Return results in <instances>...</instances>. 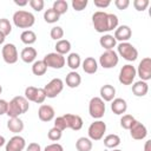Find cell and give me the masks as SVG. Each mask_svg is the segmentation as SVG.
<instances>
[{
  "label": "cell",
  "instance_id": "c3c4849f",
  "mask_svg": "<svg viewBox=\"0 0 151 151\" xmlns=\"http://www.w3.org/2000/svg\"><path fill=\"white\" fill-rule=\"evenodd\" d=\"M7 106H8V101H6L5 99H0V116L6 114Z\"/></svg>",
  "mask_w": 151,
  "mask_h": 151
},
{
  "label": "cell",
  "instance_id": "d6986e66",
  "mask_svg": "<svg viewBox=\"0 0 151 151\" xmlns=\"http://www.w3.org/2000/svg\"><path fill=\"white\" fill-rule=\"evenodd\" d=\"M99 94L104 101H112L116 97V88H114V86H112L110 84H105L100 87Z\"/></svg>",
  "mask_w": 151,
  "mask_h": 151
},
{
  "label": "cell",
  "instance_id": "8fae6325",
  "mask_svg": "<svg viewBox=\"0 0 151 151\" xmlns=\"http://www.w3.org/2000/svg\"><path fill=\"white\" fill-rule=\"evenodd\" d=\"M2 59L6 64H15L19 59L18 50L14 44H5L1 50Z\"/></svg>",
  "mask_w": 151,
  "mask_h": 151
},
{
  "label": "cell",
  "instance_id": "f1b7e54d",
  "mask_svg": "<svg viewBox=\"0 0 151 151\" xmlns=\"http://www.w3.org/2000/svg\"><path fill=\"white\" fill-rule=\"evenodd\" d=\"M120 144V137L116 133H110L104 137V145L107 149H116Z\"/></svg>",
  "mask_w": 151,
  "mask_h": 151
},
{
  "label": "cell",
  "instance_id": "4fadbf2b",
  "mask_svg": "<svg viewBox=\"0 0 151 151\" xmlns=\"http://www.w3.org/2000/svg\"><path fill=\"white\" fill-rule=\"evenodd\" d=\"M26 147V140L24 137L15 134L8 142H6L5 151H24Z\"/></svg>",
  "mask_w": 151,
  "mask_h": 151
},
{
  "label": "cell",
  "instance_id": "7dc6e473",
  "mask_svg": "<svg viewBox=\"0 0 151 151\" xmlns=\"http://www.w3.org/2000/svg\"><path fill=\"white\" fill-rule=\"evenodd\" d=\"M26 151H41V146H40V144H38V143H29L26 147Z\"/></svg>",
  "mask_w": 151,
  "mask_h": 151
},
{
  "label": "cell",
  "instance_id": "74e56055",
  "mask_svg": "<svg viewBox=\"0 0 151 151\" xmlns=\"http://www.w3.org/2000/svg\"><path fill=\"white\" fill-rule=\"evenodd\" d=\"M61 136H63V131H60L59 129H57L54 126L52 129H50V131L47 132V137L52 142H58L61 138Z\"/></svg>",
  "mask_w": 151,
  "mask_h": 151
},
{
  "label": "cell",
  "instance_id": "1f68e13d",
  "mask_svg": "<svg viewBox=\"0 0 151 151\" xmlns=\"http://www.w3.org/2000/svg\"><path fill=\"white\" fill-rule=\"evenodd\" d=\"M59 18H60V15L52 7L48 8V9H46L45 13H44V20L47 24H54V22H57L59 20Z\"/></svg>",
  "mask_w": 151,
  "mask_h": 151
},
{
  "label": "cell",
  "instance_id": "816d5d0a",
  "mask_svg": "<svg viewBox=\"0 0 151 151\" xmlns=\"http://www.w3.org/2000/svg\"><path fill=\"white\" fill-rule=\"evenodd\" d=\"M5 144H6V139H5V137H4V136H1V134H0V147H1V146H4Z\"/></svg>",
  "mask_w": 151,
  "mask_h": 151
},
{
  "label": "cell",
  "instance_id": "d590c367",
  "mask_svg": "<svg viewBox=\"0 0 151 151\" xmlns=\"http://www.w3.org/2000/svg\"><path fill=\"white\" fill-rule=\"evenodd\" d=\"M50 35H51V38H52L53 40H55V41L61 40L63 37H64V29H63V27H60V26H53V27L51 28Z\"/></svg>",
  "mask_w": 151,
  "mask_h": 151
},
{
  "label": "cell",
  "instance_id": "ffe728a7",
  "mask_svg": "<svg viewBox=\"0 0 151 151\" xmlns=\"http://www.w3.org/2000/svg\"><path fill=\"white\" fill-rule=\"evenodd\" d=\"M81 66L85 73L87 74H94L98 70V63L93 57H87L81 61Z\"/></svg>",
  "mask_w": 151,
  "mask_h": 151
},
{
  "label": "cell",
  "instance_id": "5bb4252c",
  "mask_svg": "<svg viewBox=\"0 0 151 151\" xmlns=\"http://www.w3.org/2000/svg\"><path fill=\"white\" fill-rule=\"evenodd\" d=\"M130 136L133 138V139H136V140H142V139H144L145 137H146V134H147V129H146V126L143 124V123H140V122H138V120H134L133 122V124H132V126L130 127Z\"/></svg>",
  "mask_w": 151,
  "mask_h": 151
},
{
  "label": "cell",
  "instance_id": "f35d334b",
  "mask_svg": "<svg viewBox=\"0 0 151 151\" xmlns=\"http://www.w3.org/2000/svg\"><path fill=\"white\" fill-rule=\"evenodd\" d=\"M87 4H88L87 0H72V2H71L73 9L77 11V12H80V11L85 9L86 6H87Z\"/></svg>",
  "mask_w": 151,
  "mask_h": 151
},
{
  "label": "cell",
  "instance_id": "603a6c76",
  "mask_svg": "<svg viewBox=\"0 0 151 151\" xmlns=\"http://www.w3.org/2000/svg\"><path fill=\"white\" fill-rule=\"evenodd\" d=\"M132 92L136 97H144L149 92V85L146 81H143V80H139V81H136L133 85H132Z\"/></svg>",
  "mask_w": 151,
  "mask_h": 151
},
{
  "label": "cell",
  "instance_id": "9a60e30c",
  "mask_svg": "<svg viewBox=\"0 0 151 151\" xmlns=\"http://www.w3.org/2000/svg\"><path fill=\"white\" fill-rule=\"evenodd\" d=\"M65 120H66V125H67V129H71L73 131H79L81 127H83V119L78 114H72V113H65L63 114Z\"/></svg>",
  "mask_w": 151,
  "mask_h": 151
},
{
  "label": "cell",
  "instance_id": "f5cc1de1",
  "mask_svg": "<svg viewBox=\"0 0 151 151\" xmlns=\"http://www.w3.org/2000/svg\"><path fill=\"white\" fill-rule=\"evenodd\" d=\"M5 39H6V37L2 33H0V45H2L5 42Z\"/></svg>",
  "mask_w": 151,
  "mask_h": 151
},
{
  "label": "cell",
  "instance_id": "30bf717a",
  "mask_svg": "<svg viewBox=\"0 0 151 151\" xmlns=\"http://www.w3.org/2000/svg\"><path fill=\"white\" fill-rule=\"evenodd\" d=\"M118 61H119V57L117 52H114L113 50L105 51L99 57V64L103 68H113L114 66H117Z\"/></svg>",
  "mask_w": 151,
  "mask_h": 151
},
{
  "label": "cell",
  "instance_id": "3957f363",
  "mask_svg": "<svg viewBox=\"0 0 151 151\" xmlns=\"http://www.w3.org/2000/svg\"><path fill=\"white\" fill-rule=\"evenodd\" d=\"M13 24L18 27V28H31L34 22H35V17L27 11L24 9H19L13 14Z\"/></svg>",
  "mask_w": 151,
  "mask_h": 151
},
{
  "label": "cell",
  "instance_id": "7a4b0ae2",
  "mask_svg": "<svg viewBox=\"0 0 151 151\" xmlns=\"http://www.w3.org/2000/svg\"><path fill=\"white\" fill-rule=\"evenodd\" d=\"M28 109H29L28 100L24 96H17L8 103L6 114L9 118H17V117L26 113L28 111Z\"/></svg>",
  "mask_w": 151,
  "mask_h": 151
},
{
  "label": "cell",
  "instance_id": "277c9868",
  "mask_svg": "<svg viewBox=\"0 0 151 151\" xmlns=\"http://www.w3.org/2000/svg\"><path fill=\"white\" fill-rule=\"evenodd\" d=\"M105 111H106L105 101L100 97L91 98V100L88 103V113L92 118H94V119L103 118L105 114Z\"/></svg>",
  "mask_w": 151,
  "mask_h": 151
},
{
  "label": "cell",
  "instance_id": "9c48e42d",
  "mask_svg": "<svg viewBox=\"0 0 151 151\" xmlns=\"http://www.w3.org/2000/svg\"><path fill=\"white\" fill-rule=\"evenodd\" d=\"M46 93V98H55L64 90V81L60 78H54L42 87Z\"/></svg>",
  "mask_w": 151,
  "mask_h": 151
},
{
  "label": "cell",
  "instance_id": "83f0119b",
  "mask_svg": "<svg viewBox=\"0 0 151 151\" xmlns=\"http://www.w3.org/2000/svg\"><path fill=\"white\" fill-rule=\"evenodd\" d=\"M92 146V140L88 137H80L76 142V149L78 151H91Z\"/></svg>",
  "mask_w": 151,
  "mask_h": 151
},
{
  "label": "cell",
  "instance_id": "7bdbcfd3",
  "mask_svg": "<svg viewBox=\"0 0 151 151\" xmlns=\"http://www.w3.org/2000/svg\"><path fill=\"white\" fill-rule=\"evenodd\" d=\"M46 99V93H45V90L44 88H39L38 87V92H37V97H35V101L37 104H42Z\"/></svg>",
  "mask_w": 151,
  "mask_h": 151
},
{
  "label": "cell",
  "instance_id": "b9f144b4",
  "mask_svg": "<svg viewBox=\"0 0 151 151\" xmlns=\"http://www.w3.org/2000/svg\"><path fill=\"white\" fill-rule=\"evenodd\" d=\"M54 127L59 129L60 131H64L67 129V125H66V120L64 118V116H59L54 119Z\"/></svg>",
  "mask_w": 151,
  "mask_h": 151
},
{
  "label": "cell",
  "instance_id": "8d00e7d4",
  "mask_svg": "<svg viewBox=\"0 0 151 151\" xmlns=\"http://www.w3.org/2000/svg\"><path fill=\"white\" fill-rule=\"evenodd\" d=\"M37 92H38V87H34V86H28L25 88V98L28 100V101H35V97H37Z\"/></svg>",
  "mask_w": 151,
  "mask_h": 151
},
{
  "label": "cell",
  "instance_id": "ab89813d",
  "mask_svg": "<svg viewBox=\"0 0 151 151\" xmlns=\"http://www.w3.org/2000/svg\"><path fill=\"white\" fill-rule=\"evenodd\" d=\"M28 5L31 6L32 9H34L35 12H40L44 9L45 7V1L44 0H29Z\"/></svg>",
  "mask_w": 151,
  "mask_h": 151
},
{
  "label": "cell",
  "instance_id": "f6af8a7d",
  "mask_svg": "<svg viewBox=\"0 0 151 151\" xmlns=\"http://www.w3.org/2000/svg\"><path fill=\"white\" fill-rule=\"evenodd\" d=\"M114 5L118 9L123 11V9H126L129 6H130V1L129 0H116L114 1Z\"/></svg>",
  "mask_w": 151,
  "mask_h": 151
},
{
  "label": "cell",
  "instance_id": "ee69618b",
  "mask_svg": "<svg viewBox=\"0 0 151 151\" xmlns=\"http://www.w3.org/2000/svg\"><path fill=\"white\" fill-rule=\"evenodd\" d=\"M44 151H64V147L59 143H52V144H48L44 149Z\"/></svg>",
  "mask_w": 151,
  "mask_h": 151
},
{
  "label": "cell",
  "instance_id": "ac0fdd59",
  "mask_svg": "<svg viewBox=\"0 0 151 151\" xmlns=\"http://www.w3.org/2000/svg\"><path fill=\"white\" fill-rule=\"evenodd\" d=\"M111 110L117 116H120V114L125 113L126 110H127V103H126V100L123 99V98H114L111 101Z\"/></svg>",
  "mask_w": 151,
  "mask_h": 151
},
{
  "label": "cell",
  "instance_id": "db71d44e",
  "mask_svg": "<svg viewBox=\"0 0 151 151\" xmlns=\"http://www.w3.org/2000/svg\"><path fill=\"white\" fill-rule=\"evenodd\" d=\"M112 151H123V150H119V149H112Z\"/></svg>",
  "mask_w": 151,
  "mask_h": 151
},
{
  "label": "cell",
  "instance_id": "f907efd6",
  "mask_svg": "<svg viewBox=\"0 0 151 151\" xmlns=\"http://www.w3.org/2000/svg\"><path fill=\"white\" fill-rule=\"evenodd\" d=\"M144 151H151V140H146L144 144Z\"/></svg>",
  "mask_w": 151,
  "mask_h": 151
},
{
  "label": "cell",
  "instance_id": "cb8c5ba5",
  "mask_svg": "<svg viewBox=\"0 0 151 151\" xmlns=\"http://www.w3.org/2000/svg\"><path fill=\"white\" fill-rule=\"evenodd\" d=\"M7 129L13 133H20L24 130V122L17 117V118H9L7 122Z\"/></svg>",
  "mask_w": 151,
  "mask_h": 151
},
{
  "label": "cell",
  "instance_id": "681fc988",
  "mask_svg": "<svg viewBox=\"0 0 151 151\" xmlns=\"http://www.w3.org/2000/svg\"><path fill=\"white\" fill-rule=\"evenodd\" d=\"M14 4L17 6H20V7H24L26 5H28V0H14Z\"/></svg>",
  "mask_w": 151,
  "mask_h": 151
},
{
  "label": "cell",
  "instance_id": "4dcf8cb0",
  "mask_svg": "<svg viewBox=\"0 0 151 151\" xmlns=\"http://www.w3.org/2000/svg\"><path fill=\"white\" fill-rule=\"evenodd\" d=\"M47 71V66L45 65V63L42 60H35L33 64H32V73L34 76H44Z\"/></svg>",
  "mask_w": 151,
  "mask_h": 151
},
{
  "label": "cell",
  "instance_id": "44dd1931",
  "mask_svg": "<svg viewBox=\"0 0 151 151\" xmlns=\"http://www.w3.org/2000/svg\"><path fill=\"white\" fill-rule=\"evenodd\" d=\"M37 54H38L37 50H35L34 47L28 46V47H25V48L21 51V53H20V58H21V60H22L24 63H26V64H31V63H34V61H35Z\"/></svg>",
  "mask_w": 151,
  "mask_h": 151
},
{
  "label": "cell",
  "instance_id": "7402d4cb",
  "mask_svg": "<svg viewBox=\"0 0 151 151\" xmlns=\"http://www.w3.org/2000/svg\"><path fill=\"white\" fill-rule=\"evenodd\" d=\"M81 83V77L78 72L76 71H71L66 74V78H65V84L66 86H68L70 88H76L80 85Z\"/></svg>",
  "mask_w": 151,
  "mask_h": 151
},
{
  "label": "cell",
  "instance_id": "ba28073f",
  "mask_svg": "<svg viewBox=\"0 0 151 151\" xmlns=\"http://www.w3.org/2000/svg\"><path fill=\"white\" fill-rule=\"evenodd\" d=\"M136 76H137L136 67L130 64H126L120 68L118 79H119V83L123 85H131L133 83Z\"/></svg>",
  "mask_w": 151,
  "mask_h": 151
},
{
  "label": "cell",
  "instance_id": "5b68a950",
  "mask_svg": "<svg viewBox=\"0 0 151 151\" xmlns=\"http://www.w3.org/2000/svg\"><path fill=\"white\" fill-rule=\"evenodd\" d=\"M117 54H119L127 61H134L138 57V51L132 44L126 41V42H120L117 46Z\"/></svg>",
  "mask_w": 151,
  "mask_h": 151
},
{
  "label": "cell",
  "instance_id": "e0dca14e",
  "mask_svg": "<svg viewBox=\"0 0 151 151\" xmlns=\"http://www.w3.org/2000/svg\"><path fill=\"white\" fill-rule=\"evenodd\" d=\"M132 35V31L130 28V26L127 25H122V26H118L116 29H114V39L116 41H120V42H126Z\"/></svg>",
  "mask_w": 151,
  "mask_h": 151
},
{
  "label": "cell",
  "instance_id": "4316f807",
  "mask_svg": "<svg viewBox=\"0 0 151 151\" xmlns=\"http://www.w3.org/2000/svg\"><path fill=\"white\" fill-rule=\"evenodd\" d=\"M66 63H67V66L72 70V71H76L80 65H81V58L78 53L73 52V53H70L67 55V59H66Z\"/></svg>",
  "mask_w": 151,
  "mask_h": 151
},
{
  "label": "cell",
  "instance_id": "e575fe53",
  "mask_svg": "<svg viewBox=\"0 0 151 151\" xmlns=\"http://www.w3.org/2000/svg\"><path fill=\"white\" fill-rule=\"evenodd\" d=\"M134 117L131 114H123L120 118V126L125 130H130V127L132 126L133 122H134Z\"/></svg>",
  "mask_w": 151,
  "mask_h": 151
},
{
  "label": "cell",
  "instance_id": "6da1fadb",
  "mask_svg": "<svg viewBox=\"0 0 151 151\" xmlns=\"http://www.w3.org/2000/svg\"><path fill=\"white\" fill-rule=\"evenodd\" d=\"M92 24L98 33L110 32L118 27V17L113 13L97 11L92 15Z\"/></svg>",
  "mask_w": 151,
  "mask_h": 151
},
{
  "label": "cell",
  "instance_id": "60d3db41",
  "mask_svg": "<svg viewBox=\"0 0 151 151\" xmlns=\"http://www.w3.org/2000/svg\"><path fill=\"white\" fill-rule=\"evenodd\" d=\"M149 5H150V1H149V0H134V1H133V7H134V9H137L138 12L145 11Z\"/></svg>",
  "mask_w": 151,
  "mask_h": 151
},
{
  "label": "cell",
  "instance_id": "11a10c76",
  "mask_svg": "<svg viewBox=\"0 0 151 151\" xmlns=\"http://www.w3.org/2000/svg\"><path fill=\"white\" fill-rule=\"evenodd\" d=\"M1 93H2V86L0 85V94H1Z\"/></svg>",
  "mask_w": 151,
  "mask_h": 151
},
{
  "label": "cell",
  "instance_id": "52a82bcc",
  "mask_svg": "<svg viewBox=\"0 0 151 151\" xmlns=\"http://www.w3.org/2000/svg\"><path fill=\"white\" fill-rule=\"evenodd\" d=\"M42 61L45 63V65L47 67H51V68H54V70H59V68H63L66 64V59L64 55L57 53V52H52V53H48L44 57Z\"/></svg>",
  "mask_w": 151,
  "mask_h": 151
},
{
  "label": "cell",
  "instance_id": "8992f818",
  "mask_svg": "<svg viewBox=\"0 0 151 151\" xmlns=\"http://www.w3.org/2000/svg\"><path fill=\"white\" fill-rule=\"evenodd\" d=\"M105 132H106V124L100 119L94 120L93 123H91V125L88 126V130H87L88 138L91 140H100V139H103Z\"/></svg>",
  "mask_w": 151,
  "mask_h": 151
},
{
  "label": "cell",
  "instance_id": "484cf974",
  "mask_svg": "<svg viewBox=\"0 0 151 151\" xmlns=\"http://www.w3.org/2000/svg\"><path fill=\"white\" fill-rule=\"evenodd\" d=\"M55 52L61 54V55H65L67 53H70L71 51V42L67 40V39H61V40H58L55 42Z\"/></svg>",
  "mask_w": 151,
  "mask_h": 151
},
{
  "label": "cell",
  "instance_id": "bcb514c9",
  "mask_svg": "<svg viewBox=\"0 0 151 151\" xmlns=\"http://www.w3.org/2000/svg\"><path fill=\"white\" fill-rule=\"evenodd\" d=\"M93 4L98 8H106L111 5V1L110 0H93Z\"/></svg>",
  "mask_w": 151,
  "mask_h": 151
},
{
  "label": "cell",
  "instance_id": "7c38bea8",
  "mask_svg": "<svg viewBox=\"0 0 151 151\" xmlns=\"http://www.w3.org/2000/svg\"><path fill=\"white\" fill-rule=\"evenodd\" d=\"M137 76L143 81H147L151 79V58L145 57L139 61L138 68L136 70Z\"/></svg>",
  "mask_w": 151,
  "mask_h": 151
},
{
  "label": "cell",
  "instance_id": "2e32d148",
  "mask_svg": "<svg viewBox=\"0 0 151 151\" xmlns=\"http://www.w3.org/2000/svg\"><path fill=\"white\" fill-rule=\"evenodd\" d=\"M54 116H55V111L51 105H46V104L40 105L38 110V117L41 122H45V123L51 122L54 119Z\"/></svg>",
  "mask_w": 151,
  "mask_h": 151
},
{
  "label": "cell",
  "instance_id": "d4e9b609",
  "mask_svg": "<svg viewBox=\"0 0 151 151\" xmlns=\"http://www.w3.org/2000/svg\"><path fill=\"white\" fill-rule=\"evenodd\" d=\"M99 44H100V46L103 48H105V51H110V50H113V47H116L117 41H116V39H114L113 35H111V34H104L103 37H100Z\"/></svg>",
  "mask_w": 151,
  "mask_h": 151
},
{
  "label": "cell",
  "instance_id": "d6a6232c",
  "mask_svg": "<svg viewBox=\"0 0 151 151\" xmlns=\"http://www.w3.org/2000/svg\"><path fill=\"white\" fill-rule=\"evenodd\" d=\"M52 8H53L59 15H63V14H65V13L67 12V9H68V4H67V1H65V0H57V1L53 2Z\"/></svg>",
  "mask_w": 151,
  "mask_h": 151
},
{
  "label": "cell",
  "instance_id": "836d02e7",
  "mask_svg": "<svg viewBox=\"0 0 151 151\" xmlns=\"http://www.w3.org/2000/svg\"><path fill=\"white\" fill-rule=\"evenodd\" d=\"M11 32H12V25H11L9 20L6 18H1L0 19V33H2L5 37H7L8 34H11Z\"/></svg>",
  "mask_w": 151,
  "mask_h": 151
},
{
  "label": "cell",
  "instance_id": "f546056e",
  "mask_svg": "<svg viewBox=\"0 0 151 151\" xmlns=\"http://www.w3.org/2000/svg\"><path fill=\"white\" fill-rule=\"evenodd\" d=\"M20 40L25 44V45H32L37 41V34L32 31V29H25L21 34H20Z\"/></svg>",
  "mask_w": 151,
  "mask_h": 151
}]
</instances>
